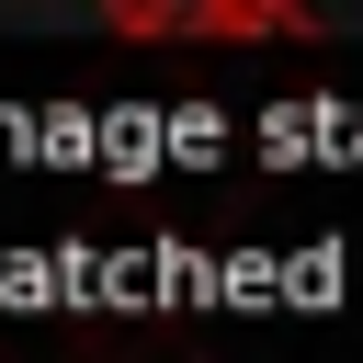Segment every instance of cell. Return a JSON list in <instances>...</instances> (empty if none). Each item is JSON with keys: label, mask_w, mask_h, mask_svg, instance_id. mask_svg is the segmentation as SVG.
I'll return each instance as SVG.
<instances>
[{"label": "cell", "mask_w": 363, "mask_h": 363, "mask_svg": "<svg viewBox=\"0 0 363 363\" xmlns=\"http://www.w3.org/2000/svg\"><path fill=\"white\" fill-rule=\"evenodd\" d=\"M102 23L125 45H318L329 34L306 0H113Z\"/></svg>", "instance_id": "cell-1"}]
</instances>
